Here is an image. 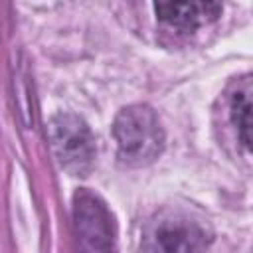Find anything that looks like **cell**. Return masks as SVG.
Wrapping results in <instances>:
<instances>
[{"mask_svg": "<svg viewBox=\"0 0 253 253\" xmlns=\"http://www.w3.org/2000/svg\"><path fill=\"white\" fill-rule=\"evenodd\" d=\"M119 146V158L126 166H146L154 162L164 148V130L156 113L146 105L123 109L113 125Z\"/></svg>", "mask_w": 253, "mask_h": 253, "instance_id": "6da1fadb", "label": "cell"}, {"mask_svg": "<svg viewBox=\"0 0 253 253\" xmlns=\"http://www.w3.org/2000/svg\"><path fill=\"white\" fill-rule=\"evenodd\" d=\"M49 140L55 158L75 176H85L95 162V136L87 123L73 115L61 113L49 121Z\"/></svg>", "mask_w": 253, "mask_h": 253, "instance_id": "7a4b0ae2", "label": "cell"}, {"mask_svg": "<svg viewBox=\"0 0 253 253\" xmlns=\"http://www.w3.org/2000/svg\"><path fill=\"white\" fill-rule=\"evenodd\" d=\"M73 221L81 243L93 251L115 247V223L107 204L89 190H79L73 198Z\"/></svg>", "mask_w": 253, "mask_h": 253, "instance_id": "3957f363", "label": "cell"}, {"mask_svg": "<svg viewBox=\"0 0 253 253\" xmlns=\"http://www.w3.org/2000/svg\"><path fill=\"white\" fill-rule=\"evenodd\" d=\"M210 235L200 221L186 215H164L146 227L144 249L150 251H198L206 249Z\"/></svg>", "mask_w": 253, "mask_h": 253, "instance_id": "277c9868", "label": "cell"}, {"mask_svg": "<svg viewBox=\"0 0 253 253\" xmlns=\"http://www.w3.org/2000/svg\"><path fill=\"white\" fill-rule=\"evenodd\" d=\"M221 8L223 0H154L156 16L180 32H194L211 24Z\"/></svg>", "mask_w": 253, "mask_h": 253, "instance_id": "5b68a950", "label": "cell"}, {"mask_svg": "<svg viewBox=\"0 0 253 253\" xmlns=\"http://www.w3.org/2000/svg\"><path fill=\"white\" fill-rule=\"evenodd\" d=\"M229 117L245 150L251 148V81L243 77L229 97Z\"/></svg>", "mask_w": 253, "mask_h": 253, "instance_id": "8992f818", "label": "cell"}]
</instances>
